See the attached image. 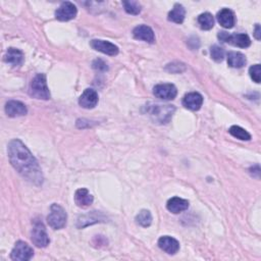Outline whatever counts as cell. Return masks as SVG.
Wrapping results in <instances>:
<instances>
[{"instance_id":"obj_1","label":"cell","mask_w":261,"mask_h":261,"mask_svg":"<svg viewBox=\"0 0 261 261\" xmlns=\"http://www.w3.org/2000/svg\"><path fill=\"white\" fill-rule=\"evenodd\" d=\"M7 151L11 165L22 178L37 186L43 183L41 167L24 143L19 139L10 141Z\"/></svg>"},{"instance_id":"obj_2","label":"cell","mask_w":261,"mask_h":261,"mask_svg":"<svg viewBox=\"0 0 261 261\" xmlns=\"http://www.w3.org/2000/svg\"><path fill=\"white\" fill-rule=\"evenodd\" d=\"M29 93L32 97L36 99L48 100L50 98V92L47 87L46 76L44 74H38L35 76L31 82Z\"/></svg>"},{"instance_id":"obj_3","label":"cell","mask_w":261,"mask_h":261,"mask_svg":"<svg viewBox=\"0 0 261 261\" xmlns=\"http://www.w3.org/2000/svg\"><path fill=\"white\" fill-rule=\"evenodd\" d=\"M66 220L67 215L65 210L60 205H59V204L53 203L47 217V222L49 226H51L53 230L63 229L66 225Z\"/></svg>"},{"instance_id":"obj_4","label":"cell","mask_w":261,"mask_h":261,"mask_svg":"<svg viewBox=\"0 0 261 261\" xmlns=\"http://www.w3.org/2000/svg\"><path fill=\"white\" fill-rule=\"evenodd\" d=\"M32 242L38 248H45L50 243L46 229H45V225L41 221H34V226L32 230Z\"/></svg>"},{"instance_id":"obj_5","label":"cell","mask_w":261,"mask_h":261,"mask_svg":"<svg viewBox=\"0 0 261 261\" xmlns=\"http://www.w3.org/2000/svg\"><path fill=\"white\" fill-rule=\"evenodd\" d=\"M219 39L240 48H247L251 44L250 38H249L247 34H229L221 31L219 33Z\"/></svg>"},{"instance_id":"obj_6","label":"cell","mask_w":261,"mask_h":261,"mask_svg":"<svg viewBox=\"0 0 261 261\" xmlns=\"http://www.w3.org/2000/svg\"><path fill=\"white\" fill-rule=\"evenodd\" d=\"M175 107L173 105H154L150 109V116L153 119L155 122L160 123H166L169 121V120L172 119L174 112H175Z\"/></svg>"},{"instance_id":"obj_7","label":"cell","mask_w":261,"mask_h":261,"mask_svg":"<svg viewBox=\"0 0 261 261\" xmlns=\"http://www.w3.org/2000/svg\"><path fill=\"white\" fill-rule=\"evenodd\" d=\"M34 255L33 248L24 241H18L10 253V258L18 261H28Z\"/></svg>"},{"instance_id":"obj_8","label":"cell","mask_w":261,"mask_h":261,"mask_svg":"<svg viewBox=\"0 0 261 261\" xmlns=\"http://www.w3.org/2000/svg\"><path fill=\"white\" fill-rule=\"evenodd\" d=\"M78 14L77 7L74 3L65 1L60 4V6L55 11V18L61 21H67L76 18Z\"/></svg>"},{"instance_id":"obj_9","label":"cell","mask_w":261,"mask_h":261,"mask_svg":"<svg viewBox=\"0 0 261 261\" xmlns=\"http://www.w3.org/2000/svg\"><path fill=\"white\" fill-rule=\"evenodd\" d=\"M153 94L161 100H174L178 94V90L173 84H160L154 87Z\"/></svg>"},{"instance_id":"obj_10","label":"cell","mask_w":261,"mask_h":261,"mask_svg":"<svg viewBox=\"0 0 261 261\" xmlns=\"http://www.w3.org/2000/svg\"><path fill=\"white\" fill-rule=\"evenodd\" d=\"M91 47H92L94 50L102 52L104 54L110 55V56H115L119 54V47L117 45H115L111 42L105 41V40H99V39H94L90 42Z\"/></svg>"},{"instance_id":"obj_11","label":"cell","mask_w":261,"mask_h":261,"mask_svg":"<svg viewBox=\"0 0 261 261\" xmlns=\"http://www.w3.org/2000/svg\"><path fill=\"white\" fill-rule=\"evenodd\" d=\"M5 112L9 118H18L24 117L27 115L28 109L27 106L20 101L11 100L5 104Z\"/></svg>"},{"instance_id":"obj_12","label":"cell","mask_w":261,"mask_h":261,"mask_svg":"<svg viewBox=\"0 0 261 261\" xmlns=\"http://www.w3.org/2000/svg\"><path fill=\"white\" fill-rule=\"evenodd\" d=\"M98 103V94L93 89H86L79 98V104L83 108L92 109Z\"/></svg>"},{"instance_id":"obj_13","label":"cell","mask_w":261,"mask_h":261,"mask_svg":"<svg viewBox=\"0 0 261 261\" xmlns=\"http://www.w3.org/2000/svg\"><path fill=\"white\" fill-rule=\"evenodd\" d=\"M158 247L167 254L174 255L180 250V243L173 237L163 236L158 240Z\"/></svg>"},{"instance_id":"obj_14","label":"cell","mask_w":261,"mask_h":261,"mask_svg":"<svg viewBox=\"0 0 261 261\" xmlns=\"http://www.w3.org/2000/svg\"><path fill=\"white\" fill-rule=\"evenodd\" d=\"M133 35L136 39L145 41L147 43H154L155 42V36H154V32L153 30L145 25H140L138 27H136L133 31Z\"/></svg>"},{"instance_id":"obj_15","label":"cell","mask_w":261,"mask_h":261,"mask_svg":"<svg viewBox=\"0 0 261 261\" xmlns=\"http://www.w3.org/2000/svg\"><path fill=\"white\" fill-rule=\"evenodd\" d=\"M203 104V97L197 92H191L183 98V105L190 110H199Z\"/></svg>"},{"instance_id":"obj_16","label":"cell","mask_w":261,"mask_h":261,"mask_svg":"<svg viewBox=\"0 0 261 261\" xmlns=\"http://www.w3.org/2000/svg\"><path fill=\"white\" fill-rule=\"evenodd\" d=\"M94 198L90 194V192L87 189H79L75 193V202L79 207L86 208L89 207L93 203Z\"/></svg>"},{"instance_id":"obj_17","label":"cell","mask_w":261,"mask_h":261,"mask_svg":"<svg viewBox=\"0 0 261 261\" xmlns=\"http://www.w3.org/2000/svg\"><path fill=\"white\" fill-rule=\"evenodd\" d=\"M220 25L225 29H232L235 25L236 20L233 11L229 8H222L217 16Z\"/></svg>"},{"instance_id":"obj_18","label":"cell","mask_w":261,"mask_h":261,"mask_svg":"<svg viewBox=\"0 0 261 261\" xmlns=\"http://www.w3.org/2000/svg\"><path fill=\"white\" fill-rule=\"evenodd\" d=\"M188 207H189V201L179 197H174L172 199H169L166 204V208L168 209V211H171L172 213L175 214L187 210Z\"/></svg>"},{"instance_id":"obj_19","label":"cell","mask_w":261,"mask_h":261,"mask_svg":"<svg viewBox=\"0 0 261 261\" xmlns=\"http://www.w3.org/2000/svg\"><path fill=\"white\" fill-rule=\"evenodd\" d=\"M104 217L102 215L101 213H98L96 211H92L90 212L86 215H83L78 221V228H85V226L89 225V224H93L95 222H100V221H103Z\"/></svg>"},{"instance_id":"obj_20","label":"cell","mask_w":261,"mask_h":261,"mask_svg":"<svg viewBox=\"0 0 261 261\" xmlns=\"http://www.w3.org/2000/svg\"><path fill=\"white\" fill-rule=\"evenodd\" d=\"M24 53L17 48H9L5 54L4 60L14 66H20L24 62Z\"/></svg>"},{"instance_id":"obj_21","label":"cell","mask_w":261,"mask_h":261,"mask_svg":"<svg viewBox=\"0 0 261 261\" xmlns=\"http://www.w3.org/2000/svg\"><path fill=\"white\" fill-rule=\"evenodd\" d=\"M228 64L234 69H241L246 64V56L241 52L231 51L228 53Z\"/></svg>"},{"instance_id":"obj_22","label":"cell","mask_w":261,"mask_h":261,"mask_svg":"<svg viewBox=\"0 0 261 261\" xmlns=\"http://www.w3.org/2000/svg\"><path fill=\"white\" fill-rule=\"evenodd\" d=\"M185 15H186V10L184 6L180 3H177L175 4L174 8L169 11L168 20L174 21L176 22V24H181V22H183L185 20Z\"/></svg>"},{"instance_id":"obj_23","label":"cell","mask_w":261,"mask_h":261,"mask_svg":"<svg viewBox=\"0 0 261 261\" xmlns=\"http://www.w3.org/2000/svg\"><path fill=\"white\" fill-rule=\"evenodd\" d=\"M229 133L233 136V137L242 141L251 140V135L239 126H232L229 130Z\"/></svg>"},{"instance_id":"obj_24","label":"cell","mask_w":261,"mask_h":261,"mask_svg":"<svg viewBox=\"0 0 261 261\" xmlns=\"http://www.w3.org/2000/svg\"><path fill=\"white\" fill-rule=\"evenodd\" d=\"M136 222L140 224L141 226H144V228H147L152 223V215L149 210L143 209L141 210L137 217H136Z\"/></svg>"},{"instance_id":"obj_25","label":"cell","mask_w":261,"mask_h":261,"mask_svg":"<svg viewBox=\"0 0 261 261\" xmlns=\"http://www.w3.org/2000/svg\"><path fill=\"white\" fill-rule=\"evenodd\" d=\"M198 22L202 30H210L214 26V19L211 14L204 13L198 17Z\"/></svg>"},{"instance_id":"obj_26","label":"cell","mask_w":261,"mask_h":261,"mask_svg":"<svg viewBox=\"0 0 261 261\" xmlns=\"http://www.w3.org/2000/svg\"><path fill=\"white\" fill-rule=\"evenodd\" d=\"M124 10L130 15H139L141 13L142 6L138 1H134V0H129V1L122 2Z\"/></svg>"},{"instance_id":"obj_27","label":"cell","mask_w":261,"mask_h":261,"mask_svg":"<svg viewBox=\"0 0 261 261\" xmlns=\"http://www.w3.org/2000/svg\"><path fill=\"white\" fill-rule=\"evenodd\" d=\"M210 55L211 59L217 62H221L224 59V50L219 45H213L210 48Z\"/></svg>"},{"instance_id":"obj_28","label":"cell","mask_w":261,"mask_h":261,"mask_svg":"<svg viewBox=\"0 0 261 261\" xmlns=\"http://www.w3.org/2000/svg\"><path fill=\"white\" fill-rule=\"evenodd\" d=\"M249 75H250L252 80L255 83H260L261 80V69H260V64H254L252 65L250 69H249Z\"/></svg>"},{"instance_id":"obj_29","label":"cell","mask_w":261,"mask_h":261,"mask_svg":"<svg viewBox=\"0 0 261 261\" xmlns=\"http://www.w3.org/2000/svg\"><path fill=\"white\" fill-rule=\"evenodd\" d=\"M93 69L96 70V71H100V72H106L108 70V66H107V63L104 61V60H102L100 59L98 60H95L93 61Z\"/></svg>"},{"instance_id":"obj_30","label":"cell","mask_w":261,"mask_h":261,"mask_svg":"<svg viewBox=\"0 0 261 261\" xmlns=\"http://www.w3.org/2000/svg\"><path fill=\"white\" fill-rule=\"evenodd\" d=\"M254 36L257 40H260V26L259 24H256L255 26V31H254Z\"/></svg>"}]
</instances>
